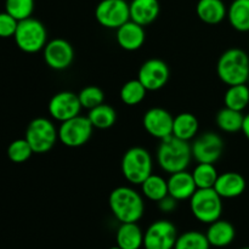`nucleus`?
I'll use <instances>...</instances> for the list:
<instances>
[{
    "instance_id": "nucleus-20",
    "label": "nucleus",
    "mask_w": 249,
    "mask_h": 249,
    "mask_svg": "<svg viewBox=\"0 0 249 249\" xmlns=\"http://www.w3.org/2000/svg\"><path fill=\"white\" fill-rule=\"evenodd\" d=\"M129 10L131 21L146 27L158 18L160 6L158 0H131Z\"/></svg>"
},
{
    "instance_id": "nucleus-18",
    "label": "nucleus",
    "mask_w": 249,
    "mask_h": 249,
    "mask_svg": "<svg viewBox=\"0 0 249 249\" xmlns=\"http://www.w3.org/2000/svg\"><path fill=\"white\" fill-rule=\"evenodd\" d=\"M197 191L196 182H195L192 173L187 170L170 174L168 179V192L177 201H186L194 196Z\"/></svg>"
},
{
    "instance_id": "nucleus-35",
    "label": "nucleus",
    "mask_w": 249,
    "mask_h": 249,
    "mask_svg": "<svg viewBox=\"0 0 249 249\" xmlns=\"http://www.w3.org/2000/svg\"><path fill=\"white\" fill-rule=\"evenodd\" d=\"M18 21L11 16L10 14L0 12V38H10L16 33Z\"/></svg>"
},
{
    "instance_id": "nucleus-26",
    "label": "nucleus",
    "mask_w": 249,
    "mask_h": 249,
    "mask_svg": "<svg viewBox=\"0 0 249 249\" xmlns=\"http://www.w3.org/2000/svg\"><path fill=\"white\" fill-rule=\"evenodd\" d=\"M140 186L141 191H142V196L145 198L150 199V201L156 202V203L169 195V192H168V180H165L160 175L153 174V173Z\"/></svg>"
},
{
    "instance_id": "nucleus-11",
    "label": "nucleus",
    "mask_w": 249,
    "mask_h": 249,
    "mask_svg": "<svg viewBox=\"0 0 249 249\" xmlns=\"http://www.w3.org/2000/svg\"><path fill=\"white\" fill-rule=\"evenodd\" d=\"M177 226L169 220H156L143 232L145 249H174L178 240Z\"/></svg>"
},
{
    "instance_id": "nucleus-9",
    "label": "nucleus",
    "mask_w": 249,
    "mask_h": 249,
    "mask_svg": "<svg viewBox=\"0 0 249 249\" xmlns=\"http://www.w3.org/2000/svg\"><path fill=\"white\" fill-rule=\"evenodd\" d=\"M95 18L107 29H118L130 21L129 2L125 0H101L95 9Z\"/></svg>"
},
{
    "instance_id": "nucleus-3",
    "label": "nucleus",
    "mask_w": 249,
    "mask_h": 249,
    "mask_svg": "<svg viewBox=\"0 0 249 249\" xmlns=\"http://www.w3.org/2000/svg\"><path fill=\"white\" fill-rule=\"evenodd\" d=\"M216 74L224 84H246L249 79V56L238 48L228 49L216 63Z\"/></svg>"
},
{
    "instance_id": "nucleus-22",
    "label": "nucleus",
    "mask_w": 249,
    "mask_h": 249,
    "mask_svg": "<svg viewBox=\"0 0 249 249\" xmlns=\"http://www.w3.org/2000/svg\"><path fill=\"white\" fill-rule=\"evenodd\" d=\"M116 242L122 249H140L143 247V232L138 223H123L116 232Z\"/></svg>"
},
{
    "instance_id": "nucleus-16",
    "label": "nucleus",
    "mask_w": 249,
    "mask_h": 249,
    "mask_svg": "<svg viewBox=\"0 0 249 249\" xmlns=\"http://www.w3.org/2000/svg\"><path fill=\"white\" fill-rule=\"evenodd\" d=\"M116 40L123 50H139L142 48L146 40L145 27L130 19L118 29H116Z\"/></svg>"
},
{
    "instance_id": "nucleus-5",
    "label": "nucleus",
    "mask_w": 249,
    "mask_h": 249,
    "mask_svg": "<svg viewBox=\"0 0 249 249\" xmlns=\"http://www.w3.org/2000/svg\"><path fill=\"white\" fill-rule=\"evenodd\" d=\"M189 201L192 215L199 223L209 225L221 218L223 198L214 189H197Z\"/></svg>"
},
{
    "instance_id": "nucleus-30",
    "label": "nucleus",
    "mask_w": 249,
    "mask_h": 249,
    "mask_svg": "<svg viewBox=\"0 0 249 249\" xmlns=\"http://www.w3.org/2000/svg\"><path fill=\"white\" fill-rule=\"evenodd\" d=\"M197 189H214L219 174L215 165L212 163H197L192 172Z\"/></svg>"
},
{
    "instance_id": "nucleus-12",
    "label": "nucleus",
    "mask_w": 249,
    "mask_h": 249,
    "mask_svg": "<svg viewBox=\"0 0 249 249\" xmlns=\"http://www.w3.org/2000/svg\"><path fill=\"white\" fill-rule=\"evenodd\" d=\"M43 56L45 63L51 70L65 71L70 68L74 61V49L66 39H51L43 49Z\"/></svg>"
},
{
    "instance_id": "nucleus-7",
    "label": "nucleus",
    "mask_w": 249,
    "mask_h": 249,
    "mask_svg": "<svg viewBox=\"0 0 249 249\" xmlns=\"http://www.w3.org/2000/svg\"><path fill=\"white\" fill-rule=\"evenodd\" d=\"M24 139L28 141L34 153L43 155L49 152L58 140V130L48 118L38 117L28 124Z\"/></svg>"
},
{
    "instance_id": "nucleus-33",
    "label": "nucleus",
    "mask_w": 249,
    "mask_h": 249,
    "mask_svg": "<svg viewBox=\"0 0 249 249\" xmlns=\"http://www.w3.org/2000/svg\"><path fill=\"white\" fill-rule=\"evenodd\" d=\"M78 97H79L83 108L89 109V111L105 102L104 91L101 88L96 87V85H88V87L83 88L78 94Z\"/></svg>"
},
{
    "instance_id": "nucleus-23",
    "label": "nucleus",
    "mask_w": 249,
    "mask_h": 249,
    "mask_svg": "<svg viewBox=\"0 0 249 249\" xmlns=\"http://www.w3.org/2000/svg\"><path fill=\"white\" fill-rule=\"evenodd\" d=\"M199 123L195 114L190 112H182L174 117L173 123V135L185 141H191L198 134Z\"/></svg>"
},
{
    "instance_id": "nucleus-10",
    "label": "nucleus",
    "mask_w": 249,
    "mask_h": 249,
    "mask_svg": "<svg viewBox=\"0 0 249 249\" xmlns=\"http://www.w3.org/2000/svg\"><path fill=\"white\" fill-rule=\"evenodd\" d=\"M224 140L214 131H206L194 139L191 143L192 157L197 163L218 162L224 153Z\"/></svg>"
},
{
    "instance_id": "nucleus-21",
    "label": "nucleus",
    "mask_w": 249,
    "mask_h": 249,
    "mask_svg": "<svg viewBox=\"0 0 249 249\" xmlns=\"http://www.w3.org/2000/svg\"><path fill=\"white\" fill-rule=\"evenodd\" d=\"M196 14L207 24H219L228 17V7L223 0H198Z\"/></svg>"
},
{
    "instance_id": "nucleus-14",
    "label": "nucleus",
    "mask_w": 249,
    "mask_h": 249,
    "mask_svg": "<svg viewBox=\"0 0 249 249\" xmlns=\"http://www.w3.org/2000/svg\"><path fill=\"white\" fill-rule=\"evenodd\" d=\"M82 108L78 94L72 91L56 92L48 104L49 114L60 123L79 116Z\"/></svg>"
},
{
    "instance_id": "nucleus-37",
    "label": "nucleus",
    "mask_w": 249,
    "mask_h": 249,
    "mask_svg": "<svg viewBox=\"0 0 249 249\" xmlns=\"http://www.w3.org/2000/svg\"><path fill=\"white\" fill-rule=\"evenodd\" d=\"M243 135L249 140V113L245 114V119H243V124H242V130Z\"/></svg>"
},
{
    "instance_id": "nucleus-13",
    "label": "nucleus",
    "mask_w": 249,
    "mask_h": 249,
    "mask_svg": "<svg viewBox=\"0 0 249 249\" xmlns=\"http://www.w3.org/2000/svg\"><path fill=\"white\" fill-rule=\"evenodd\" d=\"M169 75V67L164 61L160 58H150L141 65L138 79L147 91H157L167 85Z\"/></svg>"
},
{
    "instance_id": "nucleus-39",
    "label": "nucleus",
    "mask_w": 249,
    "mask_h": 249,
    "mask_svg": "<svg viewBox=\"0 0 249 249\" xmlns=\"http://www.w3.org/2000/svg\"><path fill=\"white\" fill-rule=\"evenodd\" d=\"M241 249H249V247H243V248H241Z\"/></svg>"
},
{
    "instance_id": "nucleus-27",
    "label": "nucleus",
    "mask_w": 249,
    "mask_h": 249,
    "mask_svg": "<svg viewBox=\"0 0 249 249\" xmlns=\"http://www.w3.org/2000/svg\"><path fill=\"white\" fill-rule=\"evenodd\" d=\"M88 118L91 122L94 129H109L116 124L117 122V111L107 104L99 105L95 108L90 109L88 113Z\"/></svg>"
},
{
    "instance_id": "nucleus-1",
    "label": "nucleus",
    "mask_w": 249,
    "mask_h": 249,
    "mask_svg": "<svg viewBox=\"0 0 249 249\" xmlns=\"http://www.w3.org/2000/svg\"><path fill=\"white\" fill-rule=\"evenodd\" d=\"M108 206L114 218L121 224L138 223L145 213L142 195L130 186H119L112 190Z\"/></svg>"
},
{
    "instance_id": "nucleus-17",
    "label": "nucleus",
    "mask_w": 249,
    "mask_h": 249,
    "mask_svg": "<svg viewBox=\"0 0 249 249\" xmlns=\"http://www.w3.org/2000/svg\"><path fill=\"white\" fill-rule=\"evenodd\" d=\"M247 187V182L243 175L237 172H225L219 174L214 190L221 198H237L242 196Z\"/></svg>"
},
{
    "instance_id": "nucleus-31",
    "label": "nucleus",
    "mask_w": 249,
    "mask_h": 249,
    "mask_svg": "<svg viewBox=\"0 0 249 249\" xmlns=\"http://www.w3.org/2000/svg\"><path fill=\"white\" fill-rule=\"evenodd\" d=\"M174 249H211L206 233L191 230L178 236Z\"/></svg>"
},
{
    "instance_id": "nucleus-8",
    "label": "nucleus",
    "mask_w": 249,
    "mask_h": 249,
    "mask_svg": "<svg viewBox=\"0 0 249 249\" xmlns=\"http://www.w3.org/2000/svg\"><path fill=\"white\" fill-rule=\"evenodd\" d=\"M58 141L71 148L84 146L90 140L94 131L88 116H77L62 122L58 126Z\"/></svg>"
},
{
    "instance_id": "nucleus-24",
    "label": "nucleus",
    "mask_w": 249,
    "mask_h": 249,
    "mask_svg": "<svg viewBox=\"0 0 249 249\" xmlns=\"http://www.w3.org/2000/svg\"><path fill=\"white\" fill-rule=\"evenodd\" d=\"M226 18L235 31L249 32V0H233L228 7Z\"/></svg>"
},
{
    "instance_id": "nucleus-28",
    "label": "nucleus",
    "mask_w": 249,
    "mask_h": 249,
    "mask_svg": "<svg viewBox=\"0 0 249 249\" xmlns=\"http://www.w3.org/2000/svg\"><path fill=\"white\" fill-rule=\"evenodd\" d=\"M224 105L235 111H245L249 105V88L247 84L229 87L224 95Z\"/></svg>"
},
{
    "instance_id": "nucleus-36",
    "label": "nucleus",
    "mask_w": 249,
    "mask_h": 249,
    "mask_svg": "<svg viewBox=\"0 0 249 249\" xmlns=\"http://www.w3.org/2000/svg\"><path fill=\"white\" fill-rule=\"evenodd\" d=\"M178 202L179 201H177L174 197L168 195V196H165L164 198H162L160 201L157 202V206H158V209H160L162 213L169 214V213H173V212H175V209L178 208Z\"/></svg>"
},
{
    "instance_id": "nucleus-32",
    "label": "nucleus",
    "mask_w": 249,
    "mask_h": 249,
    "mask_svg": "<svg viewBox=\"0 0 249 249\" xmlns=\"http://www.w3.org/2000/svg\"><path fill=\"white\" fill-rule=\"evenodd\" d=\"M5 11L17 21L32 17L34 11V0H5Z\"/></svg>"
},
{
    "instance_id": "nucleus-34",
    "label": "nucleus",
    "mask_w": 249,
    "mask_h": 249,
    "mask_svg": "<svg viewBox=\"0 0 249 249\" xmlns=\"http://www.w3.org/2000/svg\"><path fill=\"white\" fill-rule=\"evenodd\" d=\"M33 153V150L26 139L14 140L7 147V157L14 163L27 162Z\"/></svg>"
},
{
    "instance_id": "nucleus-19",
    "label": "nucleus",
    "mask_w": 249,
    "mask_h": 249,
    "mask_svg": "<svg viewBox=\"0 0 249 249\" xmlns=\"http://www.w3.org/2000/svg\"><path fill=\"white\" fill-rule=\"evenodd\" d=\"M207 240L211 247L225 248L233 242L236 237L235 226L228 220L218 219L214 223L209 224L207 229Z\"/></svg>"
},
{
    "instance_id": "nucleus-6",
    "label": "nucleus",
    "mask_w": 249,
    "mask_h": 249,
    "mask_svg": "<svg viewBox=\"0 0 249 249\" xmlns=\"http://www.w3.org/2000/svg\"><path fill=\"white\" fill-rule=\"evenodd\" d=\"M14 39L19 50L27 53H36L45 48L48 31L39 19L29 17L18 22Z\"/></svg>"
},
{
    "instance_id": "nucleus-2",
    "label": "nucleus",
    "mask_w": 249,
    "mask_h": 249,
    "mask_svg": "<svg viewBox=\"0 0 249 249\" xmlns=\"http://www.w3.org/2000/svg\"><path fill=\"white\" fill-rule=\"evenodd\" d=\"M192 158L191 143L174 135L160 140L156 153L160 168L169 175L186 170Z\"/></svg>"
},
{
    "instance_id": "nucleus-25",
    "label": "nucleus",
    "mask_w": 249,
    "mask_h": 249,
    "mask_svg": "<svg viewBox=\"0 0 249 249\" xmlns=\"http://www.w3.org/2000/svg\"><path fill=\"white\" fill-rule=\"evenodd\" d=\"M245 114L240 111H235L229 107H224L216 114V125L221 131L228 134H235L242 130Z\"/></svg>"
},
{
    "instance_id": "nucleus-29",
    "label": "nucleus",
    "mask_w": 249,
    "mask_h": 249,
    "mask_svg": "<svg viewBox=\"0 0 249 249\" xmlns=\"http://www.w3.org/2000/svg\"><path fill=\"white\" fill-rule=\"evenodd\" d=\"M147 90L139 79H131L124 83L119 91L122 102L126 106H138L145 100Z\"/></svg>"
},
{
    "instance_id": "nucleus-4",
    "label": "nucleus",
    "mask_w": 249,
    "mask_h": 249,
    "mask_svg": "<svg viewBox=\"0 0 249 249\" xmlns=\"http://www.w3.org/2000/svg\"><path fill=\"white\" fill-rule=\"evenodd\" d=\"M121 169L126 181L131 185H141L152 174V156L146 148L140 146L129 148L122 158Z\"/></svg>"
},
{
    "instance_id": "nucleus-38",
    "label": "nucleus",
    "mask_w": 249,
    "mask_h": 249,
    "mask_svg": "<svg viewBox=\"0 0 249 249\" xmlns=\"http://www.w3.org/2000/svg\"><path fill=\"white\" fill-rule=\"evenodd\" d=\"M108 249H122L121 247H118V246H113V247H111V248H108Z\"/></svg>"
},
{
    "instance_id": "nucleus-15",
    "label": "nucleus",
    "mask_w": 249,
    "mask_h": 249,
    "mask_svg": "<svg viewBox=\"0 0 249 249\" xmlns=\"http://www.w3.org/2000/svg\"><path fill=\"white\" fill-rule=\"evenodd\" d=\"M174 117L162 107H152L143 114L142 125L152 138L163 140L173 135Z\"/></svg>"
}]
</instances>
